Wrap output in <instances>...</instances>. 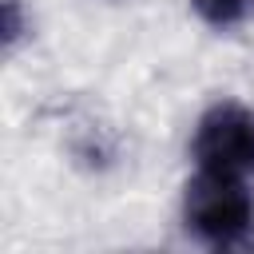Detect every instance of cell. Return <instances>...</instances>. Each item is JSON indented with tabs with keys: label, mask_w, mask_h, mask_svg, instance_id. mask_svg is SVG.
<instances>
[{
	"label": "cell",
	"mask_w": 254,
	"mask_h": 254,
	"mask_svg": "<svg viewBox=\"0 0 254 254\" xmlns=\"http://www.w3.org/2000/svg\"><path fill=\"white\" fill-rule=\"evenodd\" d=\"M183 226L214 250H234L254 238V194L246 179L194 171L183 190Z\"/></svg>",
	"instance_id": "cell-1"
},
{
	"label": "cell",
	"mask_w": 254,
	"mask_h": 254,
	"mask_svg": "<svg viewBox=\"0 0 254 254\" xmlns=\"http://www.w3.org/2000/svg\"><path fill=\"white\" fill-rule=\"evenodd\" d=\"M190 159H194V171L250 179L254 175V111L234 99L210 103L194 123Z\"/></svg>",
	"instance_id": "cell-2"
},
{
	"label": "cell",
	"mask_w": 254,
	"mask_h": 254,
	"mask_svg": "<svg viewBox=\"0 0 254 254\" xmlns=\"http://www.w3.org/2000/svg\"><path fill=\"white\" fill-rule=\"evenodd\" d=\"M190 4H194V12H198L206 24H214V28H230V24L246 20V12H250L254 0H190Z\"/></svg>",
	"instance_id": "cell-3"
}]
</instances>
